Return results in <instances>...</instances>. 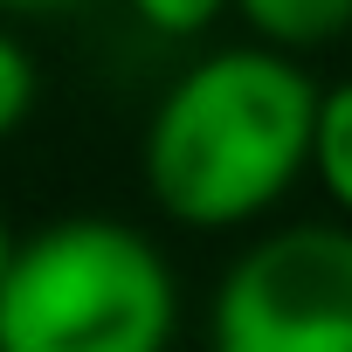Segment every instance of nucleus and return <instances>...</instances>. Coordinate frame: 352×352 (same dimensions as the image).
<instances>
[{
    "label": "nucleus",
    "mask_w": 352,
    "mask_h": 352,
    "mask_svg": "<svg viewBox=\"0 0 352 352\" xmlns=\"http://www.w3.org/2000/svg\"><path fill=\"white\" fill-rule=\"evenodd\" d=\"M318 131V83L290 49H214L166 83L145 118V194L180 228H249L304 173Z\"/></svg>",
    "instance_id": "nucleus-1"
},
{
    "label": "nucleus",
    "mask_w": 352,
    "mask_h": 352,
    "mask_svg": "<svg viewBox=\"0 0 352 352\" xmlns=\"http://www.w3.org/2000/svg\"><path fill=\"white\" fill-rule=\"evenodd\" d=\"M173 324V263L124 221H49L0 276V352H166Z\"/></svg>",
    "instance_id": "nucleus-2"
},
{
    "label": "nucleus",
    "mask_w": 352,
    "mask_h": 352,
    "mask_svg": "<svg viewBox=\"0 0 352 352\" xmlns=\"http://www.w3.org/2000/svg\"><path fill=\"white\" fill-rule=\"evenodd\" d=\"M208 352H352V221L249 242L214 290Z\"/></svg>",
    "instance_id": "nucleus-3"
},
{
    "label": "nucleus",
    "mask_w": 352,
    "mask_h": 352,
    "mask_svg": "<svg viewBox=\"0 0 352 352\" xmlns=\"http://www.w3.org/2000/svg\"><path fill=\"white\" fill-rule=\"evenodd\" d=\"M235 14L256 42L311 56V49H324L352 28V0H235Z\"/></svg>",
    "instance_id": "nucleus-4"
},
{
    "label": "nucleus",
    "mask_w": 352,
    "mask_h": 352,
    "mask_svg": "<svg viewBox=\"0 0 352 352\" xmlns=\"http://www.w3.org/2000/svg\"><path fill=\"white\" fill-rule=\"evenodd\" d=\"M311 173L338 221H352V76L318 90V131H311Z\"/></svg>",
    "instance_id": "nucleus-5"
},
{
    "label": "nucleus",
    "mask_w": 352,
    "mask_h": 352,
    "mask_svg": "<svg viewBox=\"0 0 352 352\" xmlns=\"http://www.w3.org/2000/svg\"><path fill=\"white\" fill-rule=\"evenodd\" d=\"M131 21L152 28V35H173V42H187V35H208L235 0H124Z\"/></svg>",
    "instance_id": "nucleus-6"
},
{
    "label": "nucleus",
    "mask_w": 352,
    "mask_h": 352,
    "mask_svg": "<svg viewBox=\"0 0 352 352\" xmlns=\"http://www.w3.org/2000/svg\"><path fill=\"white\" fill-rule=\"evenodd\" d=\"M35 90H42V76H35V56L0 28V138L8 131H21L28 124V111H35Z\"/></svg>",
    "instance_id": "nucleus-7"
},
{
    "label": "nucleus",
    "mask_w": 352,
    "mask_h": 352,
    "mask_svg": "<svg viewBox=\"0 0 352 352\" xmlns=\"http://www.w3.org/2000/svg\"><path fill=\"white\" fill-rule=\"evenodd\" d=\"M69 8V0H0V14H56Z\"/></svg>",
    "instance_id": "nucleus-8"
},
{
    "label": "nucleus",
    "mask_w": 352,
    "mask_h": 352,
    "mask_svg": "<svg viewBox=\"0 0 352 352\" xmlns=\"http://www.w3.org/2000/svg\"><path fill=\"white\" fill-rule=\"evenodd\" d=\"M8 256H14V228H8V214H0V276H8Z\"/></svg>",
    "instance_id": "nucleus-9"
}]
</instances>
